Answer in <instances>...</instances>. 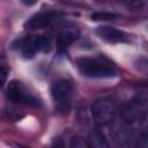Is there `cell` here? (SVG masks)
<instances>
[{"label": "cell", "instance_id": "obj_1", "mask_svg": "<svg viewBox=\"0 0 148 148\" xmlns=\"http://www.w3.org/2000/svg\"><path fill=\"white\" fill-rule=\"evenodd\" d=\"M79 72L88 77L108 79L117 75L113 65L101 58H80L76 60Z\"/></svg>", "mask_w": 148, "mask_h": 148}, {"label": "cell", "instance_id": "obj_2", "mask_svg": "<svg viewBox=\"0 0 148 148\" xmlns=\"http://www.w3.org/2000/svg\"><path fill=\"white\" fill-rule=\"evenodd\" d=\"M147 117V99L145 96H135L128 101L123 110L121 118L128 125H139Z\"/></svg>", "mask_w": 148, "mask_h": 148}, {"label": "cell", "instance_id": "obj_3", "mask_svg": "<svg viewBox=\"0 0 148 148\" xmlns=\"http://www.w3.org/2000/svg\"><path fill=\"white\" fill-rule=\"evenodd\" d=\"M8 97L17 104L34 106V108H37V106L40 105V101L35 95L29 92L28 89L25 88V86L22 82L17 81V80H13V81L9 82V84H8Z\"/></svg>", "mask_w": 148, "mask_h": 148}, {"label": "cell", "instance_id": "obj_4", "mask_svg": "<svg viewBox=\"0 0 148 148\" xmlns=\"http://www.w3.org/2000/svg\"><path fill=\"white\" fill-rule=\"evenodd\" d=\"M90 111L95 123L99 126H104L112 121L114 116V105L111 99L101 97L92 103Z\"/></svg>", "mask_w": 148, "mask_h": 148}, {"label": "cell", "instance_id": "obj_5", "mask_svg": "<svg viewBox=\"0 0 148 148\" xmlns=\"http://www.w3.org/2000/svg\"><path fill=\"white\" fill-rule=\"evenodd\" d=\"M61 15L60 12H43V13H37L35 15H32L30 18H28L24 23V28L25 29H30V30H38V29H44L50 27L56 20H58V17Z\"/></svg>", "mask_w": 148, "mask_h": 148}, {"label": "cell", "instance_id": "obj_6", "mask_svg": "<svg viewBox=\"0 0 148 148\" xmlns=\"http://www.w3.org/2000/svg\"><path fill=\"white\" fill-rule=\"evenodd\" d=\"M96 34L98 35V37L108 43H124L128 40V35L126 32H124L120 29H117L114 27H110V25H101L96 29Z\"/></svg>", "mask_w": 148, "mask_h": 148}, {"label": "cell", "instance_id": "obj_7", "mask_svg": "<svg viewBox=\"0 0 148 148\" xmlns=\"http://www.w3.org/2000/svg\"><path fill=\"white\" fill-rule=\"evenodd\" d=\"M72 83L68 80L61 79L56 81L51 87V95L53 99L58 103H62L68 99L71 92H72Z\"/></svg>", "mask_w": 148, "mask_h": 148}, {"label": "cell", "instance_id": "obj_8", "mask_svg": "<svg viewBox=\"0 0 148 148\" xmlns=\"http://www.w3.org/2000/svg\"><path fill=\"white\" fill-rule=\"evenodd\" d=\"M80 36V32L77 29L73 28V27H67L64 28L58 37H57V47L59 51H65L67 50Z\"/></svg>", "mask_w": 148, "mask_h": 148}, {"label": "cell", "instance_id": "obj_9", "mask_svg": "<svg viewBox=\"0 0 148 148\" xmlns=\"http://www.w3.org/2000/svg\"><path fill=\"white\" fill-rule=\"evenodd\" d=\"M88 145L91 146V147H95V148H106V147H109V142H108L104 133L98 128H95L89 133Z\"/></svg>", "mask_w": 148, "mask_h": 148}, {"label": "cell", "instance_id": "obj_10", "mask_svg": "<svg viewBox=\"0 0 148 148\" xmlns=\"http://www.w3.org/2000/svg\"><path fill=\"white\" fill-rule=\"evenodd\" d=\"M16 42H17L18 47H20V50H21V52L25 59H31L37 53L32 37H27L24 39H18Z\"/></svg>", "mask_w": 148, "mask_h": 148}, {"label": "cell", "instance_id": "obj_11", "mask_svg": "<svg viewBox=\"0 0 148 148\" xmlns=\"http://www.w3.org/2000/svg\"><path fill=\"white\" fill-rule=\"evenodd\" d=\"M34 44L37 52H50L52 49V42L46 36H36L34 37Z\"/></svg>", "mask_w": 148, "mask_h": 148}, {"label": "cell", "instance_id": "obj_12", "mask_svg": "<svg viewBox=\"0 0 148 148\" xmlns=\"http://www.w3.org/2000/svg\"><path fill=\"white\" fill-rule=\"evenodd\" d=\"M119 15L116 13H110V12H96L90 15L92 21H109V20H114Z\"/></svg>", "mask_w": 148, "mask_h": 148}, {"label": "cell", "instance_id": "obj_13", "mask_svg": "<svg viewBox=\"0 0 148 148\" xmlns=\"http://www.w3.org/2000/svg\"><path fill=\"white\" fill-rule=\"evenodd\" d=\"M123 1L132 10H141L143 8V1L142 0H123Z\"/></svg>", "mask_w": 148, "mask_h": 148}, {"label": "cell", "instance_id": "obj_14", "mask_svg": "<svg viewBox=\"0 0 148 148\" xmlns=\"http://www.w3.org/2000/svg\"><path fill=\"white\" fill-rule=\"evenodd\" d=\"M7 77H8V69H7V67L0 65V88L3 87V84L7 81Z\"/></svg>", "mask_w": 148, "mask_h": 148}, {"label": "cell", "instance_id": "obj_15", "mask_svg": "<svg viewBox=\"0 0 148 148\" xmlns=\"http://www.w3.org/2000/svg\"><path fill=\"white\" fill-rule=\"evenodd\" d=\"M24 6H34L35 3L38 2V0H20Z\"/></svg>", "mask_w": 148, "mask_h": 148}, {"label": "cell", "instance_id": "obj_16", "mask_svg": "<svg viewBox=\"0 0 148 148\" xmlns=\"http://www.w3.org/2000/svg\"><path fill=\"white\" fill-rule=\"evenodd\" d=\"M97 1H99V2H101V1H104V0H97Z\"/></svg>", "mask_w": 148, "mask_h": 148}]
</instances>
